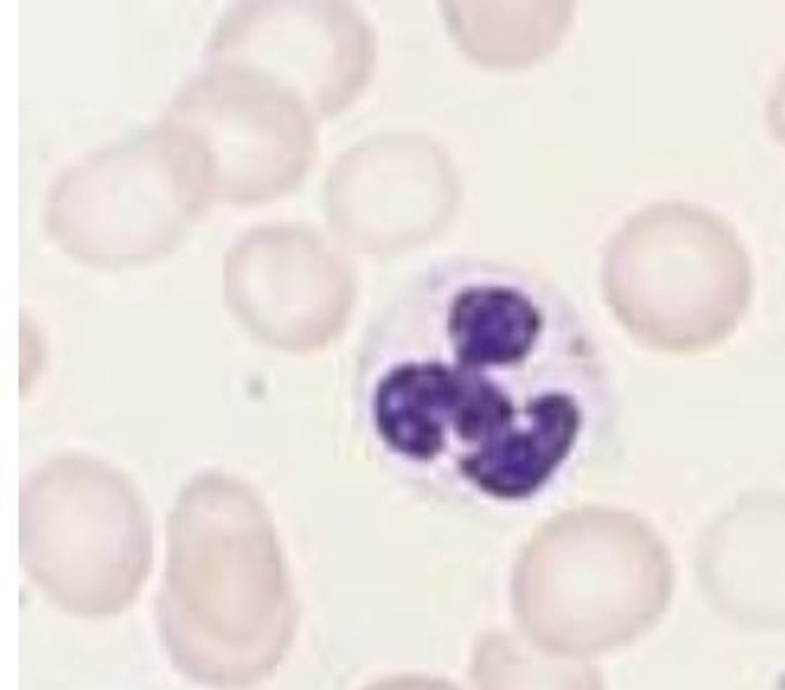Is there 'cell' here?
I'll return each mask as SVG.
<instances>
[{
	"instance_id": "6da1fadb",
	"label": "cell",
	"mask_w": 785,
	"mask_h": 690,
	"mask_svg": "<svg viewBox=\"0 0 785 690\" xmlns=\"http://www.w3.org/2000/svg\"><path fill=\"white\" fill-rule=\"evenodd\" d=\"M352 411L391 478L469 510L522 508L601 457L615 390L592 330L543 275L450 257L372 316Z\"/></svg>"
},
{
	"instance_id": "3957f363",
	"label": "cell",
	"mask_w": 785,
	"mask_h": 690,
	"mask_svg": "<svg viewBox=\"0 0 785 690\" xmlns=\"http://www.w3.org/2000/svg\"><path fill=\"white\" fill-rule=\"evenodd\" d=\"M700 582L716 607L753 628L785 626V501H753L702 540Z\"/></svg>"
},
{
	"instance_id": "7a4b0ae2",
	"label": "cell",
	"mask_w": 785,
	"mask_h": 690,
	"mask_svg": "<svg viewBox=\"0 0 785 690\" xmlns=\"http://www.w3.org/2000/svg\"><path fill=\"white\" fill-rule=\"evenodd\" d=\"M672 561L647 522L624 510L582 508L552 522L525 568L532 631L559 656L631 645L672 598Z\"/></svg>"
}]
</instances>
